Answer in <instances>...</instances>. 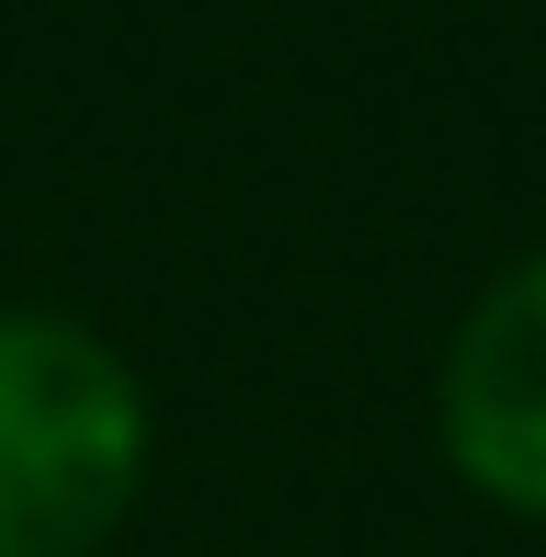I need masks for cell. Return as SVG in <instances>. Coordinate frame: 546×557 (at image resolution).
<instances>
[{
	"instance_id": "cell-1",
	"label": "cell",
	"mask_w": 546,
	"mask_h": 557,
	"mask_svg": "<svg viewBox=\"0 0 546 557\" xmlns=\"http://www.w3.org/2000/svg\"><path fill=\"white\" fill-rule=\"evenodd\" d=\"M148 387L80 308H0V557H103L148 490Z\"/></svg>"
},
{
	"instance_id": "cell-2",
	"label": "cell",
	"mask_w": 546,
	"mask_h": 557,
	"mask_svg": "<svg viewBox=\"0 0 546 557\" xmlns=\"http://www.w3.org/2000/svg\"><path fill=\"white\" fill-rule=\"evenodd\" d=\"M433 444L489 512L546 523V250L489 273L433 364Z\"/></svg>"
}]
</instances>
